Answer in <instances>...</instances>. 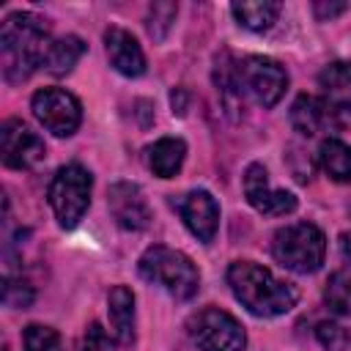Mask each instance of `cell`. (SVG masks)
<instances>
[{"label": "cell", "mask_w": 351, "mask_h": 351, "mask_svg": "<svg viewBox=\"0 0 351 351\" xmlns=\"http://www.w3.org/2000/svg\"><path fill=\"white\" fill-rule=\"evenodd\" d=\"M49 25L44 16L30 11L8 14L0 27V66L11 85L25 82L49 55Z\"/></svg>", "instance_id": "cell-1"}, {"label": "cell", "mask_w": 351, "mask_h": 351, "mask_svg": "<svg viewBox=\"0 0 351 351\" xmlns=\"http://www.w3.org/2000/svg\"><path fill=\"white\" fill-rule=\"evenodd\" d=\"M90 189H93V178L82 165H66L55 173L47 197L60 228L69 230L85 217L90 206Z\"/></svg>", "instance_id": "cell-5"}, {"label": "cell", "mask_w": 351, "mask_h": 351, "mask_svg": "<svg viewBox=\"0 0 351 351\" xmlns=\"http://www.w3.org/2000/svg\"><path fill=\"white\" fill-rule=\"evenodd\" d=\"M230 11H233V16L241 27L263 33L277 22L280 3H274V0H241V3H233Z\"/></svg>", "instance_id": "cell-18"}, {"label": "cell", "mask_w": 351, "mask_h": 351, "mask_svg": "<svg viewBox=\"0 0 351 351\" xmlns=\"http://www.w3.org/2000/svg\"><path fill=\"white\" fill-rule=\"evenodd\" d=\"M315 337L324 346V351H348L351 346V332L335 321H321L315 326Z\"/></svg>", "instance_id": "cell-24"}, {"label": "cell", "mask_w": 351, "mask_h": 351, "mask_svg": "<svg viewBox=\"0 0 351 351\" xmlns=\"http://www.w3.org/2000/svg\"><path fill=\"white\" fill-rule=\"evenodd\" d=\"M30 107H33L36 121L55 137H69L80 129L82 107H80L77 96H71L63 88H44V90L33 93Z\"/></svg>", "instance_id": "cell-8"}, {"label": "cell", "mask_w": 351, "mask_h": 351, "mask_svg": "<svg viewBox=\"0 0 351 351\" xmlns=\"http://www.w3.org/2000/svg\"><path fill=\"white\" fill-rule=\"evenodd\" d=\"M104 49L110 58V66L123 77H140L145 71V55L137 44V38L123 27H110L104 33Z\"/></svg>", "instance_id": "cell-13"}, {"label": "cell", "mask_w": 351, "mask_h": 351, "mask_svg": "<svg viewBox=\"0 0 351 351\" xmlns=\"http://www.w3.org/2000/svg\"><path fill=\"white\" fill-rule=\"evenodd\" d=\"M186 335L200 351H244V326L219 307H203L186 321Z\"/></svg>", "instance_id": "cell-6"}, {"label": "cell", "mask_w": 351, "mask_h": 351, "mask_svg": "<svg viewBox=\"0 0 351 351\" xmlns=\"http://www.w3.org/2000/svg\"><path fill=\"white\" fill-rule=\"evenodd\" d=\"M107 315H110V329L118 346L134 343V293L126 285H115L110 291Z\"/></svg>", "instance_id": "cell-16"}, {"label": "cell", "mask_w": 351, "mask_h": 351, "mask_svg": "<svg viewBox=\"0 0 351 351\" xmlns=\"http://www.w3.org/2000/svg\"><path fill=\"white\" fill-rule=\"evenodd\" d=\"M239 85L241 93H247L258 104L274 107L288 88V74L277 60L263 55H250L239 63Z\"/></svg>", "instance_id": "cell-7"}, {"label": "cell", "mask_w": 351, "mask_h": 351, "mask_svg": "<svg viewBox=\"0 0 351 351\" xmlns=\"http://www.w3.org/2000/svg\"><path fill=\"white\" fill-rule=\"evenodd\" d=\"M186 159V143L181 137H162L148 148V167L159 178H173Z\"/></svg>", "instance_id": "cell-17"}, {"label": "cell", "mask_w": 351, "mask_h": 351, "mask_svg": "<svg viewBox=\"0 0 351 351\" xmlns=\"http://www.w3.org/2000/svg\"><path fill=\"white\" fill-rule=\"evenodd\" d=\"M22 351H66V346L52 326L30 324L22 335Z\"/></svg>", "instance_id": "cell-22"}, {"label": "cell", "mask_w": 351, "mask_h": 351, "mask_svg": "<svg viewBox=\"0 0 351 351\" xmlns=\"http://www.w3.org/2000/svg\"><path fill=\"white\" fill-rule=\"evenodd\" d=\"M3 302H5V307H27L33 302V288L22 280L8 277L3 285Z\"/></svg>", "instance_id": "cell-25"}, {"label": "cell", "mask_w": 351, "mask_h": 351, "mask_svg": "<svg viewBox=\"0 0 351 351\" xmlns=\"http://www.w3.org/2000/svg\"><path fill=\"white\" fill-rule=\"evenodd\" d=\"M115 337L107 335V329L101 324H90L85 329V337H82V351H115Z\"/></svg>", "instance_id": "cell-26"}, {"label": "cell", "mask_w": 351, "mask_h": 351, "mask_svg": "<svg viewBox=\"0 0 351 351\" xmlns=\"http://www.w3.org/2000/svg\"><path fill=\"white\" fill-rule=\"evenodd\" d=\"M140 277L159 285L162 291H167L176 299H192L200 288V271L195 269V263L178 252L170 250L165 244H154L140 255Z\"/></svg>", "instance_id": "cell-3"}, {"label": "cell", "mask_w": 351, "mask_h": 351, "mask_svg": "<svg viewBox=\"0 0 351 351\" xmlns=\"http://www.w3.org/2000/svg\"><path fill=\"white\" fill-rule=\"evenodd\" d=\"M340 247H343V252H346V258L351 261V236H343V239H340Z\"/></svg>", "instance_id": "cell-29"}, {"label": "cell", "mask_w": 351, "mask_h": 351, "mask_svg": "<svg viewBox=\"0 0 351 351\" xmlns=\"http://www.w3.org/2000/svg\"><path fill=\"white\" fill-rule=\"evenodd\" d=\"M178 214L197 241H203V244L214 241L217 228H219V206L211 192H206V189L186 192L178 200Z\"/></svg>", "instance_id": "cell-12"}, {"label": "cell", "mask_w": 351, "mask_h": 351, "mask_svg": "<svg viewBox=\"0 0 351 351\" xmlns=\"http://www.w3.org/2000/svg\"><path fill=\"white\" fill-rule=\"evenodd\" d=\"M228 285L233 296L258 318H274L288 310H293L299 291L274 277L269 269L252 261H236L228 266Z\"/></svg>", "instance_id": "cell-2"}, {"label": "cell", "mask_w": 351, "mask_h": 351, "mask_svg": "<svg viewBox=\"0 0 351 351\" xmlns=\"http://www.w3.org/2000/svg\"><path fill=\"white\" fill-rule=\"evenodd\" d=\"M318 162L324 173L337 184H351V148L343 140H324L318 148Z\"/></svg>", "instance_id": "cell-19"}, {"label": "cell", "mask_w": 351, "mask_h": 351, "mask_svg": "<svg viewBox=\"0 0 351 351\" xmlns=\"http://www.w3.org/2000/svg\"><path fill=\"white\" fill-rule=\"evenodd\" d=\"M271 255L280 266L296 274H313L321 269L326 255V239L313 222H293L274 233Z\"/></svg>", "instance_id": "cell-4"}, {"label": "cell", "mask_w": 351, "mask_h": 351, "mask_svg": "<svg viewBox=\"0 0 351 351\" xmlns=\"http://www.w3.org/2000/svg\"><path fill=\"white\" fill-rule=\"evenodd\" d=\"M0 154H3L5 167L27 170L44 159V140L30 126L11 118L0 129Z\"/></svg>", "instance_id": "cell-9"}, {"label": "cell", "mask_w": 351, "mask_h": 351, "mask_svg": "<svg viewBox=\"0 0 351 351\" xmlns=\"http://www.w3.org/2000/svg\"><path fill=\"white\" fill-rule=\"evenodd\" d=\"M324 302H326V307H329L332 313L351 318V274L335 271V274L326 280Z\"/></svg>", "instance_id": "cell-21"}, {"label": "cell", "mask_w": 351, "mask_h": 351, "mask_svg": "<svg viewBox=\"0 0 351 351\" xmlns=\"http://www.w3.org/2000/svg\"><path fill=\"white\" fill-rule=\"evenodd\" d=\"M176 14H178V5H176V3H154V5L148 8V22H145V27H148V33H151L154 41H162V38L170 33V27H173V22H176Z\"/></svg>", "instance_id": "cell-23"}, {"label": "cell", "mask_w": 351, "mask_h": 351, "mask_svg": "<svg viewBox=\"0 0 351 351\" xmlns=\"http://www.w3.org/2000/svg\"><path fill=\"white\" fill-rule=\"evenodd\" d=\"M82 55H85V41H82L80 36H63V38L52 41L44 69H47L49 74H55V77H66V74L77 66V60H80Z\"/></svg>", "instance_id": "cell-20"}, {"label": "cell", "mask_w": 351, "mask_h": 351, "mask_svg": "<svg viewBox=\"0 0 351 351\" xmlns=\"http://www.w3.org/2000/svg\"><path fill=\"white\" fill-rule=\"evenodd\" d=\"M348 8V3H326V0H318L315 5H313V11H315V16L321 19V22H326V19H335V16H340L343 11Z\"/></svg>", "instance_id": "cell-27"}, {"label": "cell", "mask_w": 351, "mask_h": 351, "mask_svg": "<svg viewBox=\"0 0 351 351\" xmlns=\"http://www.w3.org/2000/svg\"><path fill=\"white\" fill-rule=\"evenodd\" d=\"M244 195L250 206L266 217H285L296 208V197L285 189L269 186V173L263 165H250L244 173Z\"/></svg>", "instance_id": "cell-10"}, {"label": "cell", "mask_w": 351, "mask_h": 351, "mask_svg": "<svg viewBox=\"0 0 351 351\" xmlns=\"http://www.w3.org/2000/svg\"><path fill=\"white\" fill-rule=\"evenodd\" d=\"M170 101H173V112H178V115L186 112V90L184 88H176L173 96H170Z\"/></svg>", "instance_id": "cell-28"}, {"label": "cell", "mask_w": 351, "mask_h": 351, "mask_svg": "<svg viewBox=\"0 0 351 351\" xmlns=\"http://www.w3.org/2000/svg\"><path fill=\"white\" fill-rule=\"evenodd\" d=\"M291 123H293V129H296L299 134L315 137V134L324 132L326 126H335L337 118H335V112L326 107L324 99L310 96V93H302V96H296V101H293V107H291Z\"/></svg>", "instance_id": "cell-15"}, {"label": "cell", "mask_w": 351, "mask_h": 351, "mask_svg": "<svg viewBox=\"0 0 351 351\" xmlns=\"http://www.w3.org/2000/svg\"><path fill=\"white\" fill-rule=\"evenodd\" d=\"M107 206H110V214L115 217V222L123 230H145L148 222H151L148 200H145V195H143V189L137 184L115 181L110 186Z\"/></svg>", "instance_id": "cell-11"}, {"label": "cell", "mask_w": 351, "mask_h": 351, "mask_svg": "<svg viewBox=\"0 0 351 351\" xmlns=\"http://www.w3.org/2000/svg\"><path fill=\"white\" fill-rule=\"evenodd\" d=\"M318 85L324 93L321 99L337 121L351 115V60H335L324 66V71L318 74Z\"/></svg>", "instance_id": "cell-14"}]
</instances>
